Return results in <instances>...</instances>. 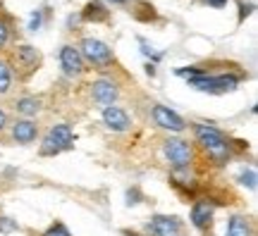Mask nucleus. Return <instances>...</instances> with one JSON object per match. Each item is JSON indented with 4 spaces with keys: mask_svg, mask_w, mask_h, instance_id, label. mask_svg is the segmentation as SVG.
I'll return each instance as SVG.
<instances>
[{
    "mask_svg": "<svg viewBox=\"0 0 258 236\" xmlns=\"http://www.w3.org/2000/svg\"><path fill=\"white\" fill-rule=\"evenodd\" d=\"M38 24H41V15H34V17H31V24H29V29H34V31H36Z\"/></svg>",
    "mask_w": 258,
    "mask_h": 236,
    "instance_id": "22",
    "label": "nucleus"
},
{
    "mask_svg": "<svg viewBox=\"0 0 258 236\" xmlns=\"http://www.w3.org/2000/svg\"><path fill=\"white\" fill-rule=\"evenodd\" d=\"M213 219V205L208 200H196L191 208V224L196 229H206Z\"/></svg>",
    "mask_w": 258,
    "mask_h": 236,
    "instance_id": "10",
    "label": "nucleus"
},
{
    "mask_svg": "<svg viewBox=\"0 0 258 236\" xmlns=\"http://www.w3.org/2000/svg\"><path fill=\"white\" fill-rule=\"evenodd\" d=\"M60 64H62L64 74H70V76H77L84 72V57L74 46H64L60 50Z\"/></svg>",
    "mask_w": 258,
    "mask_h": 236,
    "instance_id": "7",
    "label": "nucleus"
},
{
    "mask_svg": "<svg viewBox=\"0 0 258 236\" xmlns=\"http://www.w3.org/2000/svg\"><path fill=\"white\" fill-rule=\"evenodd\" d=\"M153 119H156L158 127L170 129V131H182L184 129V119L179 117L177 112H172L170 108H165V105H156L153 108Z\"/></svg>",
    "mask_w": 258,
    "mask_h": 236,
    "instance_id": "6",
    "label": "nucleus"
},
{
    "mask_svg": "<svg viewBox=\"0 0 258 236\" xmlns=\"http://www.w3.org/2000/svg\"><path fill=\"white\" fill-rule=\"evenodd\" d=\"M12 136L17 143H31L36 138V124L29 122V119H19L17 124L12 127Z\"/></svg>",
    "mask_w": 258,
    "mask_h": 236,
    "instance_id": "12",
    "label": "nucleus"
},
{
    "mask_svg": "<svg viewBox=\"0 0 258 236\" xmlns=\"http://www.w3.org/2000/svg\"><path fill=\"white\" fill-rule=\"evenodd\" d=\"M227 236H251V227L246 222V217L234 215L230 219V224H227Z\"/></svg>",
    "mask_w": 258,
    "mask_h": 236,
    "instance_id": "14",
    "label": "nucleus"
},
{
    "mask_svg": "<svg viewBox=\"0 0 258 236\" xmlns=\"http://www.w3.org/2000/svg\"><path fill=\"white\" fill-rule=\"evenodd\" d=\"M108 3H112V5H124V3H129V0H108Z\"/></svg>",
    "mask_w": 258,
    "mask_h": 236,
    "instance_id": "25",
    "label": "nucleus"
},
{
    "mask_svg": "<svg viewBox=\"0 0 258 236\" xmlns=\"http://www.w3.org/2000/svg\"><path fill=\"white\" fill-rule=\"evenodd\" d=\"M15 227H17V224H15V222H10L8 217H3V219H0V231H12Z\"/></svg>",
    "mask_w": 258,
    "mask_h": 236,
    "instance_id": "21",
    "label": "nucleus"
},
{
    "mask_svg": "<svg viewBox=\"0 0 258 236\" xmlns=\"http://www.w3.org/2000/svg\"><path fill=\"white\" fill-rule=\"evenodd\" d=\"M206 3H208V5H213V8H222L227 0H206Z\"/></svg>",
    "mask_w": 258,
    "mask_h": 236,
    "instance_id": "23",
    "label": "nucleus"
},
{
    "mask_svg": "<svg viewBox=\"0 0 258 236\" xmlns=\"http://www.w3.org/2000/svg\"><path fill=\"white\" fill-rule=\"evenodd\" d=\"M103 122H105L108 129H112V131H124V129H129V124H132V119H129L127 112L120 108H115V105L103 110Z\"/></svg>",
    "mask_w": 258,
    "mask_h": 236,
    "instance_id": "9",
    "label": "nucleus"
},
{
    "mask_svg": "<svg viewBox=\"0 0 258 236\" xmlns=\"http://www.w3.org/2000/svg\"><path fill=\"white\" fill-rule=\"evenodd\" d=\"M5 124H8V117H5V112H3V110H0V129L5 127Z\"/></svg>",
    "mask_w": 258,
    "mask_h": 236,
    "instance_id": "24",
    "label": "nucleus"
},
{
    "mask_svg": "<svg viewBox=\"0 0 258 236\" xmlns=\"http://www.w3.org/2000/svg\"><path fill=\"white\" fill-rule=\"evenodd\" d=\"M151 231L156 236H177L179 234V222L175 217H165V215H158L151 222Z\"/></svg>",
    "mask_w": 258,
    "mask_h": 236,
    "instance_id": "11",
    "label": "nucleus"
},
{
    "mask_svg": "<svg viewBox=\"0 0 258 236\" xmlns=\"http://www.w3.org/2000/svg\"><path fill=\"white\" fill-rule=\"evenodd\" d=\"M74 141V134L70 124H55V127L50 129L43 138V143H41V155H57L67 150Z\"/></svg>",
    "mask_w": 258,
    "mask_h": 236,
    "instance_id": "2",
    "label": "nucleus"
},
{
    "mask_svg": "<svg viewBox=\"0 0 258 236\" xmlns=\"http://www.w3.org/2000/svg\"><path fill=\"white\" fill-rule=\"evenodd\" d=\"M239 182L253 191V189H256V172H253V170H249V172H241L239 174Z\"/></svg>",
    "mask_w": 258,
    "mask_h": 236,
    "instance_id": "18",
    "label": "nucleus"
},
{
    "mask_svg": "<svg viewBox=\"0 0 258 236\" xmlns=\"http://www.w3.org/2000/svg\"><path fill=\"white\" fill-rule=\"evenodd\" d=\"M8 36H10L8 22H5V19H0V46H5V43H8Z\"/></svg>",
    "mask_w": 258,
    "mask_h": 236,
    "instance_id": "20",
    "label": "nucleus"
},
{
    "mask_svg": "<svg viewBox=\"0 0 258 236\" xmlns=\"http://www.w3.org/2000/svg\"><path fill=\"white\" fill-rule=\"evenodd\" d=\"M38 105H41V103H38L36 98H22L17 103V110L22 112V115H36Z\"/></svg>",
    "mask_w": 258,
    "mask_h": 236,
    "instance_id": "16",
    "label": "nucleus"
},
{
    "mask_svg": "<svg viewBox=\"0 0 258 236\" xmlns=\"http://www.w3.org/2000/svg\"><path fill=\"white\" fill-rule=\"evenodd\" d=\"M82 57H86L93 67H108L112 62V50L98 38H84L82 41Z\"/></svg>",
    "mask_w": 258,
    "mask_h": 236,
    "instance_id": "4",
    "label": "nucleus"
},
{
    "mask_svg": "<svg viewBox=\"0 0 258 236\" xmlns=\"http://www.w3.org/2000/svg\"><path fill=\"white\" fill-rule=\"evenodd\" d=\"M43 236H72V234L67 231V227H64V224H53V227L48 229Z\"/></svg>",
    "mask_w": 258,
    "mask_h": 236,
    "instance_id": "19",
    "label": "nucleus"
},
{
    "mask_svg": "<svg viewBox=\"0 0 258 236\" xmlns=\"http://www.w3.org/2000/svg\"><path fill=\"white\" fill-rule=\"evenodd\" d=\"M10 86H12V74H10V67L5 62H0V93H8Z\"/></svg>",
    "mask_w": 258,
    "mask_h": 236,
    "instance_id": "17",
    "label": "nucleus"
},
{
    "mask_svg": "<svg viewBox=\"0 0 258 236\" xmlns=\"http://www.w3.org/2000/svg\"><path fill=\"white\" fill-rule=\"evenodd\" d=\"M93 100L98 105H103V108H110L112 103L117 100V86L112 82H105V79L96 82L93 84Z\"/></svg>",
    "mask_w": 258,
    "mask_h": 236,
    "instance_id": "8",
    "label": "nucleus"
},
{
    "mask_svg": "<svg viewBox=\"0 0 258 236\" xmlns=\"http://www.w3.org/2000/svg\"><path fill=\"white\" fill-rule=\"evenodd\" d=\"M15 57H17V67H24V72H34L38 64V53L34 50L31 46H22L17 48V53H15Z\"/></svg>",
    "mask_w": 258,
    "mask_h": 236,
    "instance_id": "13",
    "label": "nucleus"
},
{
    "mask_svg": "<svg viewBox=\"0 0 258 236\" xmlns=\"http://www.w3.org/2000/svg\"><path fill=\"white\" fill-rule=\"evenodd\" d=\"M84 17H86V19H96V22H98V19L108 17V12L103 10L101 3H89V5H86V10H84Z\"/></svg>",
    "mask_w": 258,
    "mask_h": 236,
    "instance_id": "15",
    "label": "nucleus"
},
{
    "mask_svg": "<svg viewBox=\"0 0 258 236\" xmlns=\"http://www.w3.org/2000/svg\"><path fill=\"white\" fill-rule=\"evenodd\" d=\"M165 158L172 167L184 170L186 165L191 163V148L182 138H170V141H165Z\"/></svg>",
    "mask_w": 258,
    "mask_h": 236,
    "instance_id": "5",
    "label": "nucleus"
},
{
    "mask_svg": "<svg viewBox=\"0 0 258 236\" xmlns=\"http://www.w3.org/2000/svg\"><path fill=\"white\" fill-rule=\"evenodd\" d=\"M239 79L237 76H208V74H201V76H194L189 79V86H194L196 91H208V93H225L237 89Z\"/></svg>",
    "mask_w": 258,
    "mask_h": 236,
    "instance_id": "3",
    "label": "nucleus"
},
{
    "mask_svg": "<svg viewBox=\"0 0 258 236\" xmlns=\"http://www.w3.org/2000/svg\"><path fill=\"white\" fill-rule=\"evenodd\" d=\"M194 134L199 138V143L208 150V155L213 158V163L218 165H225L227 163V158H230V143L225 141L220 131L211 124H196L194 127Z\"/></svg>",
    "mask_w": 258,
    "mask_h": 236,
    "instance_id": "1",
    "label": "nucleus"
}]
</instances>
